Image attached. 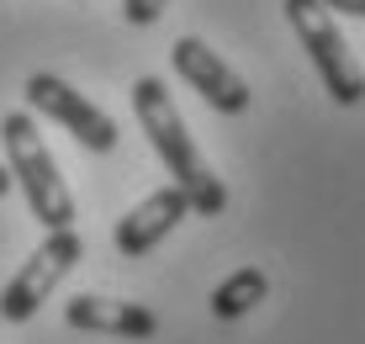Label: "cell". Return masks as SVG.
I'll list each match as a JSON object with an SVG mask.
<instances>
[{
  "instance_id": "6da1fadb",
  "label": "cell",
  "mask_w": 365,
  "mask_h": 344,
  "mask_svg": "<svg viewBox=\"0 0 365 344\" xmlns=\"http://www.w3.org/2000/svg\"><path fill=\"white\" fill-rule=\"evenodd\" d=\"M133 111H138V127L148 133V143H154V154L165 159V170L175 175V186L185 191V201H191L196 218H222L228 212V186L212 175V164L201 159L191 127L180 122V111H175V101L165 91V80H154V74H143V80L133 85Z\"/></svg>"
},
{
  "instance_id": "7a4b0ae2",
  "label": "cell",
  "mask_w": 365,
  "mask_h": 344,
  "mask_svg": "<svg viewBox=\"0 0 365 344\" xmlns=\"http://www.w3.org/2000/svg\"><path fill=\"white\" fill-rule=\"evenodd\" d=\"M0 143H6V170L11 181L21 186V196H27L32 218L53 233V228H74V196L64 186V175H58L53 154H48L43 133H37L32 111H6L0 117Z\"/></svg>"
},
{
  "instance_id": "3957f363",
  "label": "cell",
  "mask_w": 365,
  "mask_h": 344,
  "mask_svg": "<svg viewBox=\"0 0 365 344\" xmlns=\"http://www.w3.org/2000/svg\"><path fill=\"white\" fill-rule=\"evenodd\" d=\"M281 11H286V21H292L307 64L318 69L329 101H334V106H360V101H365V69L355 64V54H349L334 11L323 6V0H281Z\"/></svg>"
},
{
  "instance_id": "277c9868",
  "label": "cell",
  "mask_w": 365,
  "mask_h": 344,
  "mask_svg": "<svg viewBox=\"0 0 365 344\" xmlns=\"http://www.w3.org/2000/svg\"><path fill=\"white\" fill-rule=\"evenodd\" d=\"M80 254H85L80 233H74V228H53V233L21 260V270L6 281V291H0V318H6V323H27V318L53 297V286L80 265Z\"/></svg>"
},
{
  "instance_id": "5b68a950",
  "label": "cell",
  "mask_w": 365,
  "mask_h": 344,
  "mask_svg": "<svg viewBox=\"0 0 365 344\" xmlns=\"http://www.w3.org/2000/svg\"><path fill=\"white\" fill-rule=\"evenodd\" d=\"M27 106L43 111V117H53L74 143H85L91 154H111V148H117V122H111L96 101H85L69 80H58V74H32L27 80Z\"/></svg>"
},
{
  "instance_id": "8992f818",
  "label": "cell",
  "mask_w": 365,
  "mask_h": 344,
  "mask_svg": "<svg viewBox=\"0 0 365 344\" xmlns=\"http://www.w3.org/2000/svg\"><path fill=\"white\" fill-rule=\"evenodd\" d=\"M170 64L212 111H222V117L249 111V85L238 80V69L217 54V48H207L201 37H180V43L170 48Z\"/></svg>"
},
{
  "instance_id": "52a82bcc",
  "label": "cell",
  "mask_w": 365,
  "mask_h": 344,
  "mask_svg": "<svg viewBox=\"0 0 365 344\" xmlns=\"http://www.w3.org/2000/svg\"><path fill=\"white\" fill-rule=\"evenodd\" d=\"M191 218V201H185L180 186H159L154 196H143L128 218L117 223V254H128V260H143L154 244H165V238Z\"/></svg>"
},
{
  "instance_id": "ba28073f",
  "label": "cell",
  "mask_w": 365,
  "mask_h": 344,
  "mask_svg": "<svg viewBox=\"0 0 365 344\" xmlns=\"http://www.w3.org/2000/svg\"><path fill=\"white\" fill-rule=\"evenodd\" d=\"M64 323L80 328V334H111V339H154L159 318L143 308V302H117V297H69L64 302Z\"/></svg>"
},
{
  "instance_id": "9c48e42d",
  "label": "cell",
  "mask_w": 365,
  "mask_h": 344,
  "mask_svg": "<svg viewBox=\"0 0 365 344\" xmlns=\"http://www.w3.org/2000/svg\"><path fill=\"white\" fill-rule=\"evenodd\" d=\"M265 291H270V275L259 270V265H238V270L222 281L217 291H212V313L222 318V323H233V318H244V313H255L259 302H265Z\"/></svg>"
},
{
  "instance_id": "30bf717a",
  "label": "cell",
  "mask_w": 365,
  "mask_h": 344,
  "mask_svg": "<svg viewBox=\"0 0 365 344\" xmlns=\"http://www.w3.org/2000/svg\"><path fill=\"white\" fill-rule=\"evenodd\" d=\"M122 16H128L133 27H154V21L165 16V0H122Z\"/></svg>"
},
{
  "instance_id": "8fae6325",
  "label": "cell",
  "mask_w": 365,
  "mask_h": 344,
  "mask_svg": "<svg viewBox=\"0 0 365 344\" xmlns=\"http://www.w3.org/2000/svg\"><path fill=\"white\" fill-rule=\"evenodd\" d=\"M329 11H339V16H360L365 21V0H323Z\"/></svg>"
},
{
  "instance_id": "7c38bea8",
  "label": "cell",
  "mask_w": 365,
  "mask_h": 344,
  "mask_svg": "<svg viewBox=\"0 0 365 344\" xmlns=\"http://www.w3.org/2000/svg\"><path fill=\"white\" fill-rule=\"evenodd\" d=\"M11 186H16V181H11V170H6V164H0V196H6Z\"/></svg>"
}]
</instances>
